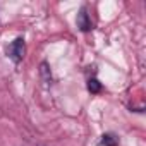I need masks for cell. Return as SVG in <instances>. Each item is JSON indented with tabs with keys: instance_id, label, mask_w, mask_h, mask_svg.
Returning <instances> with one entry per match:
<instances>
[{
	"instance_id": "4",
	"label": "cell",
	"mask_w": 146,
	"mask_h": 146,
	"mask_svg": "<svg viewBox=\"0 0 146 146\" xmlns=\"http://www.w3.org/2000/svg\"><path fill=\"white\" fill-rule=\"evenodd\" d=\"M40 76H41V79H43L45 84L52 83V72H50V67H48L46 62H41L40 64Z\"/></svg>"
},
{
	"instance_id": "5",
	"label": "cell",
	"mask_w": 146,
	"mask_h": 146,
	"mask_svg": "<svg viewBox=\"0 0 146 146\" xmlns=\"http://www.w3.org/2000/svg\"><path fill=\"white\" fill-rule=\"evenodd\" d=\"M88 90H90L91 93H100V91H102V84H100V81H98L96 78H91V79L88 81Z\"/></svg>"
},
{
	"instance_id": "1",
	"label": "cell",
	"mask_w": 146,
	"mask_h": 146,
	"mask_svg": "<svg viewBox=\"0 0 146 146\" xmlns=\"http://www.w3.org/2000/svg\"><path fill=\"white\" fill-rule=\"evenodd\" d=\"M5 53L7 57L14 62V64H19L23 62L24 55H26V43H24V38L23 36H17L14 41H11L5 48Z\"/></svg>"
},
{
	"instance_id": "3",
	"label": "cell",
	"mask_w": 146,
	"mask_h": 146,
	"mask_svg": "<svg viewBox=\"0 0 146 146\" xmlns=\"http://www.w3.org/2000/svg\"><path fill=\"white\" fill-rule=\"evenodd\" d=\"M102 146H119V137L113 134V132H105L102 136V141H100Z\"/></svg>"
},
{
	"instance_id": "2",
	"label": "cell",
	"mask_w": 146,
	"mask_h": 146,
	"mask_svg": "<svg viewBox=\"0 0 146 146\" xmlns=\"http://www.w3.org/2000/svg\"><path fill=\"white\" fill-rule=\"evenodd\" d=\"M76 24H78V28L83 33H88V31L93 29V21H91V16L88 14V9L86 7H81L79 9L78 17H76Z\"/></svg>"
}]
</instances>
